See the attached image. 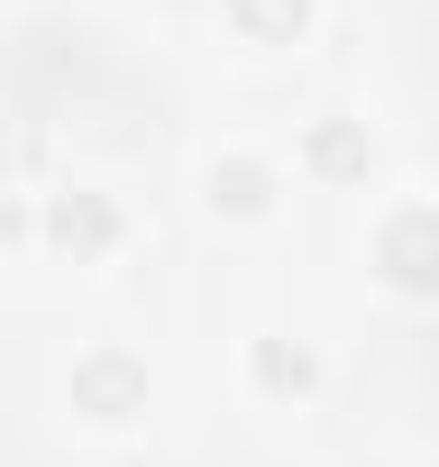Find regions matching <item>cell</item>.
<instances>
[{
  "instance_id": "6da1fadb",
  "label": "cell",
  "mask_w": 439,
  "mask_h": 467,
  "mask_svg": "<svg viewBox=\"0 0 439 467\" xmlns=\"http://www.w3.org/2000/svg\"><path fill=\"white\" fill-rule=\"evenodd\" d=\"M375 266H384V285H403V294H439V211H393L384 229H375Z\"/></svg>"
},
{
  "instance_id": "7a4b0ae2",
  "label": "cell",
  "mask_w": 439,
  "mask_h": 467,
  "mask_svg": "<svg viewBox=\"0 0 439 467\" xmlns=\"http://www.w3.org/2000/svg\"><path fill=\"white\" fill-rule=\"evenodd\" d=\"M74 403H83V412H101V421H128V412L147 403V367H138V358H119V348H101V358H83V367H74Z\"/></svg>"
},
{
  "instance_id": "3957f363",
  "label": "cell",
  "mask_w": 439,
  "mask_h": 467,
  "mask_svg": "<svg viewBox=\"0 0 439 467\" xmlns=\"http://www.w3.org/2000/svg\"><path fill=\"white\" fill-rule=\"evenodd\" d=\"M46 239L74 248V257H101V248L119 239V211H110L101 192H56V202H46Z\"/></svg>"
},
{
  "instance_id": "277c9868",
  "label": "cell",
  "mask_w": 439,
  "mask_h": 467,
  "mask_svg": "<svg viewBox=\"0 0 439 467\" xmlns=\"http://www.w3.org/2000/svg\"><path fill=\"white\" fill-rule=\"evenodd\" d=\"M210 202H230V211H266V165H257V156L210 165Z\"/></svg>"
},
{
  "instance_id": "5b68a950",
  "label": "cell",
  "mask_w": 439,
  "mask_h": 467,
  "mask_svg": "<svg viewBox=\"0 0 439 467\" xmlns=\"http://www.w3.org/2000/svg\"><path fill=\"white\" fill-rule=\"evenodd\" d=\"M311 165H321V174H366V138H357L348 119H321V129H311Z\"/></svg>"
},
{
  "instance_id": "8992f818",
  "label": "cell",
  "mask_w": 439,
  "mask_h": 467,
  "mask_svg": "<svg viewBox=\"0 0 439 467\" xmlns=\"http://www.w3.org/2000/svg\"><path fill=\"white\" fill-rule=\"evenodd\" d=\"M230 19H239L248 37H293V28H302V0H230Z\"/></svg>"
},
{
  "instance_id": "52a82bcc",
  "label": "cell",
  "mask_w": 439,
  "mask_h": 467,
  "mask_svg": "<svg viewBox=\"0 0 439 467\" xmlns=\"http://www.w3.org/2000/svg\"><path fill=\"white\" fill-rule=\"evenodd\" d=\"M257 376H266L275 394H302V385H311V358L284 348V339H266V348H257Z\"/></svg>"
}]
</instances>
